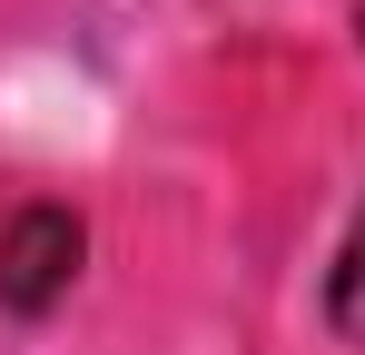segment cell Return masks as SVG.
Masks as SVG:
<instances>
[{
  "instance_id": "obj_1",
  "label": "cell",
  "mask_w": 365,
  "mask_h": 355,
  "mask_svg": "<svg viewBox=\"0 0 365 355\" xmlns=\"http://www.w3.org/2000/svg\"><path fill=\"white\" fill-rule=\"evenodd\" d=\"M79 217L69 207H20L10 227H0V306L10 316H40V306H60L69 277H79Z\"/></svg>"
},
{
  "instance_id": "obj_2",
  "label": "cell",
  "mask_w": 365,
  "mask_h": 355,
  "mask_svg": "<svg viewBox=\"0 0 365 355\" xmlns=\"http://www.w3.org/2000/svg\"><path fill=\"white\" fill-rule=\"evenodd\" d=\"M326 316H336V336H346V346H365V207H356V227H346V257H336Z\"/></svg>"
}]
</instances>
